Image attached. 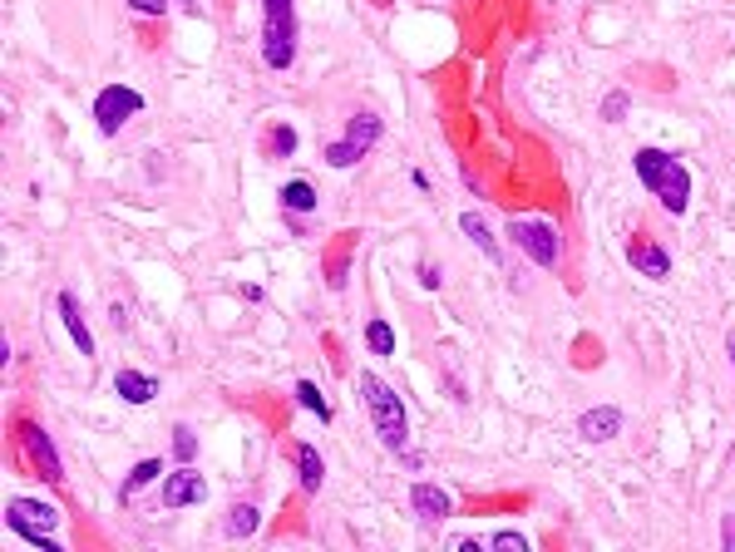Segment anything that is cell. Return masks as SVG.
<instances>
[{"mask_svg": "<svg viewBox=\"0 0 735 552\" xmlns=\"http://www.w3.org/2000/svg\"><path fill=\"white\" fill-rule=\"evenodd\" d=\"M632 168L636 178H642V188L652 193V198L667 207L671 217H681L686 207H691V173H686V163L677 153L667 149H636L632 153Z\"/></svg>", "mask_w": 735, "mask_h": 552, "instance_id": "cell-1", "label": "cell"}, {"mask_svg": "<svg viewBox=\"0 0 735 552\" xmlns=\"http://www.w3.org/2000/svg\"><path fill=\"white\" fill-rule=\"evenodd\" d=\"M361 404H365V414H371V424H375V434H381V444L390 453H405L410 449V414H405V400L395 395V390L385 385L381 375H361Z\"/></svg>", "mask_w": 735, "mask_h": 552, "instance_id": "cell-2", "label": "cell"}, {"mask_svg": "<svg viewBox=\"0 0 735 552\" xmlns=\"http://www.w3.org/2000/svg\"><path fill=\"white\" fill-rule=\"evenodd\" d=\"M262 59L267 69H291L297 59V10L291 0H262Z\"/></svg>", "mask_w": 735, "mask_h": 552, "instance_id": "cell-3", "label": "cell"}, {"mask_svg": "<svg viewBox=\"0 0 735 552\" xmlns=\"http://www.w3.org/2000/svg\"><path fill=\"white\" fill-rule=\"evenodd\" d=\"M5 527H10V533H20L26 543H35V547L59 552V543H55L59 508H55V503H40V498H10V503H5Z\"/></svg>", "mask_w": 735, "mask_h": 552, "instance_id": "cell-4", "label": "cell"}, {"mask_svg": "<svg viewBox=\"0 0 735 552\" xmlns=\"http://www.w3.org/2000/svg\"><path fill=\"white\" fill-rule=\"evenodd\" d=\"M509 237H513V247L529 256V262H538V266H558L562 237L553 232V223H543V217H513V223H509Z\"/></svg>", "mask_w": 735, "mask_h": 552, "instance_id": "cell-5", "label": "cell"}, {"mask_svg": "<svg viewBox=\"0 0 735 552\" xmlns=\"http://www.w3.org/2000/svg\"><path fill=\"white\" fill-rule=\"evenodd\" d=\"M133 114H143V94L129 89V84H104V89L94 94V124H100L104 139H114Z\"/></svg>", "mask_w": 735, "mask_h": 552, "instance_id": "cell-6", "label": "cell"}, {"mask_svg": "<svg viewBox=\"0 0 735 552\" xmlns=\"http://www.w3.org/2000/svg\"><path fill=\"white\" fill-rule=\"evenodd\" d=\"M16 434H20V449H26L35 478H45V484H59V478H65V463H59V449L50 444V434H45L40 424H30V420L20 424Z\"/></svg>", "mask_w": 735, "mask_h": 552, "instance_id": "cell-7", "label": "cell"}, {"mask_svg": "<svg viewBox=\"0 0 735 552\" xmlns=\"http://www.w3.org/2000/svg\"><path fill=\"white\" fill-rule=\"evenodd\" d=\"M163 503L168 508H193V503H207V478L198 474V469H173L163 478Z\"/></svg>", "mask_w": 735, "mask_h": 552, "instance_id": "cell-8", "label": "cell"}, {"mask_svg": "<svg viewBox=\"0 0 735 552\" xmlns=\"http://www.w3.org/2000/svg\"><path fill=\"white\" fill-rule=\"evenodd\" d=\"M627 262H632L642 276H652V281H667V276H671V252L661 247V242H652V237H632Z\"/></svg>", "mask_w": 735, "mask_h": 552, "instance_id": "cell-9", "label": "cell"}, {"mask_svg": "<svg viewBox=\"0 0 735 552\" xmlns=\"http://www.w3.org/2000/svg\"><path fill=\"white\" fill-rule=\"evenodd\" d=\"M578 434L587 444H607V439L622 434V410L617 404H597V410H583L578 414Z\"/></svg>", "mask_w": 735, "mask_h": 552, "instance_id": "cell-10", "label": "cell"}, {"mask_svg": "<svg viewBox=\"0 0 735 552\" xmlns=\"http://www.w3.org/2000/svg\"><path fill=\"white\" fill-rule=\"evenodd\" d=\"M410 508L420 513L425 523H445L449 513H455V498H449L445 488H435V484H410Z\"/></svg>", "mask_w": 735, "mask_h": 552, "instance_id": "cell-11", "label": "cell"}, {"mask_svg": "<svg viewBox=\"0 0 735 552\" xmlns=\"http://www.w3.org/2000/svg\"><path fill=\"white\" fill-rule=\"evenodd\" d=\"M55 306H59V321H65L69 340H75V350H79V355H94V336H89V321L79 316V301L69 297V291H59Z\"/></svg>", "mask_w": 735, "mask_h": 552, "instance_id": "cell-12", "label": "cell"}, {"mask_svg": "<svg viewBox=\"0 0 735 552\" xmlns=\"http://www.w3.org/2000/svg\"><path fill=\"white\" fill-rule=\"evenodd\" d=\"M381 133H385V124H381V114H371V109H355V114L346 119V139L351 143H361L365 153L381 143Z\"/></svg>", "mask_w": 735, "mask_h": 552, "instance_id": "cell-13", "label": "cell"}, {"mask_svg": "<svg viewBox=\"0 0 735 552\" xmlns=\"http://www.w3.org/2000/svg\"><path fill=\"white\" fill-rule=\"evenodd\" d=\"M114 390H119V400H124V404H149L158 395V380L143 375V370H119Z\"/></svg>", "mask_w": 735, "mask_h": 552, "instance_id": "cell-14", "label": "cell"}, {"mask_svg": "<svg viewBox=\"0 0 735 552\" xmlns=\"http://www.w3.org/2000/svg\"><path fill=\"white\" fill-rule=\"evenodd\" d=\"M297 474H301V494H321L326 484V463L316 444H297Z\"/></svg>", "mask_w": 735, "mask_h": 552, "instance_id": "cell-15", "label": "cell"}, {"mask_svg": "<svg viewBox=\"0 0 735 552\" xmlns=\"http://www.w3.org/2000/svg\"><path fill=\"white\" fill-rule=\"evenodd\" d=\"M459 227H464V237H469L474 247H479V252L488 256V262H499V237H494V232H488L484 213H474V207H469V213L459 217Z\"/></svg>", "mask_w": 735, "mask_h": 552, "instance_id": "cell-16", "label": "cell"}, {"mask_svg": "<svg viewBox=\"0 0 735 552\" xmlns=\"http://www.w3.org/2000/svg\"><path fill=\"white\" fill-rule=\"evenodd\" d=\"M158 474H163V459H143V463H133V469H129V478H124V488H119V498L129 503L133 494H143V488H149Z\"/></svg>", "mask_w": 735, "mask_h": 552, "instance_id": "cell-17", "label": "cell"}, {"mask_svg": "<svg viewBox=\"0 0 735 552\" xmlns=\"http://www.w3.org/2000/svg\"><path fill=\"white\" fill-rule=\"evenodd\" d=\"M281 207H287V213H316V188L306 178H291L287 188H281Z\"/></svg>", "mask_w": 735, "mask_h": 552, "instance_id": "cell-18", "label": "cell"}, {"mask_svg": "<svg viewBox=\"0 0 735 552\" xmlns=\"http://www.w3.org/2000/svg\"><path fill=\"white\" fill-rule=\"evenodd\" d=\"M257 527H262V513H257V503H232V513H227V537H252Z\"/></svg>", "mask_w": 735, "mask_h": 552, "instance_id": "cell-19", "label": "cell"}, {"mask_svg": "<svg viewBox=\"0 0 735 552\" xmlns=\"http://www.w3.org/2000/svg\"><path fill=\"white\" fill-rule=\"evenodd\" d=\"M297 404H301V410H311L321 424H331V414H336V410H331V400L311 385V380H297Z\"/></svg>", "mask_w": 735, "mask_h": 552, "instance_id": "cell-20", "label": "cell"}, {"mask_svg": "<svg viewBox=\"0 0 735 552\" xmlns=\"http://www.w3.org/2000/svg\"><path fill=\"white\" fill-rule=\"evenodd\" d=\"M365 346H371V355H395V330H390V321L371 316V321H365Z\"/></svg>", "mask_w": 735, "mask_h": 552, "instance_id": "cell-21", "label": "cell"}, {"mask_svg": "<svg viewBox=\"0 0 735 552\" xmlns=\"http://www.w3.org/2000/svg\"><path fill=\"white\" fill-rule=\"evenodd\" d=\"M291 153H297V129L272 124V133H267V158H291Z\"/></svg>", "mask_w": 735, "mask_h": 552, "instance_id": "cell-22", "label": "cell"}, {"mask_svg": "<svg viewBox=\"0 0 735 552\" xmlns=\"http://www.w3.org/2000/svg\"><path fill=\"white\" fill-rule=\"evenodd\" d=\"M365 158L361 143H351V139H336V143H326V163L331 168H355Z\"/></svg>", "mask_w": 735, "mask_h": 552, "instance_id": "cell-23", "label": "cell"}, {"mask_svg": "<svg viewBox=\"0 0 735 552\" xmlns=\"http://www.w3.org/2000/svg\"><path fill=\"white\" fill-rule=\"evenodd\" d=\"M627 89H612L607 94V99H603V119H607V124H622V119H627Z\"/></svg>", "mask_w": 735, "mask_h": 552, "instance_id": "cell-24", "label": "cell"}, {"mask_svg": "<svg viewBox=\"0 0 735 552\" xmlns=\"http://www.w3.org/2000/svg\"><path fill=\"white\" fill-rule=\"evenodd\" d=\"M173 453H178V463H188L193 453H198V434H193L188 424H178V429H173Z\"/></svg>", "mask_w": 735, "mask_h": 552, "instance_id": "cell-25", "label": "cell"}, {"mask_svg": "<svg viewBox=\"0 0 735 552\" xmlns=\"http://www.w3.org/2000/svg\"><path fill=\"white\" fill-rule=\"evenodd\" d=\"M494 552H529V537L504 527V533H494Z\"/></svg>", "mask_w": 735, "mask_h": 552, "instance_id": "cell-26", "label": "cell"}, {"mask_svg": "<svg viewBox=\"0 0 735 552\" xmlns=\"http://www.w3.org/2000/svg\"><path fill=\"white\" fill-rule=\"evenodd\" d=\"M129 10H139V16H163L168 0H129Z\"/></svg>", "mask_w": 735, "mask_h": 552, "instance_id": "cell-27", "label": "cell"}, {"mask_svg": "<svg viewBox=\"0 0 735 552\" xmlns=\"http://www.w3.org/2000/svg\"><path fill=\"white\" fill-rule=\"evenodd\" d=\"M420 286L425 291H439V266L435 262H420Z\"/></svg>", "mask_w": 735, "mask_h": 552, "instance_id": "cell-28", "label": "cell"}, {"mask_svg": "<svg viewBox=\"0 0 735 552\" xmlns=\"http://www.w3.org/2000/svg\"><path fill=\"white\" fill-rule=\"evenodd\" d=\"M726 552H735V513L726 518Z\"/></svg>", "mask_w": 735, "mask_h": 552, "instance_id": "cell-29", "label": "cell"}, {"mask_svg": "<svg viewBox=\"0 0 735 552\" xmlns=\"http://www.w3.org/2000/svg\"><path fill=\"white\" fill-rule=\"evenodd\" d=\"M726 350H730V365H735V330H730V336H726Z\"/></svg>", "mask_w": 735, "mask_h": 552, "instance_id": "cell-30", "label": "cell"}]
</instances>
